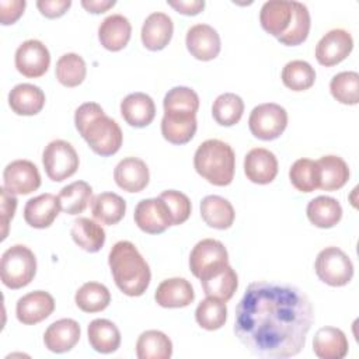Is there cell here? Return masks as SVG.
Listing matches in <instances>:
<instances>
[{"instance_id":"obj_1","label":"cell","mask_w":359,"mask_h":359,"mask_svg":"<svg viewBox=\"0 0 359 359\" xmlns=\"http://www.w3.org/2000/svg\"><path fill=\"white\" fill-rule=\"evenodd\" d=\"M313 321V306L299 287L257 280L236 307L233 330L252 355L283 359L300 353Z\"/></svg>"},{"instance_id":"obj_2","label":"cell","mask_w":359,"mask_h":359,"mask_svg":"<svg viewBox=\"0 0 359 359\" xmlns=\"http://www.w3.org/2000/svg\"><path fill=\"white\" fill-rule=\"evenodd\" d=\"M74 125L90 149L101 156L115 154L123 140V135L118 122L105 115L97 102H84L74 112Z\"/></svg>"},{"instance_id":"obj_3","label":"cell","mask_w":359,"mask_h":359,"mask_svg":"<svg viewBox=\"0 0 359 359\" xmlns=\"http://www.w3.org/2000/svg\"><path fill=\"white\" fill-rule=\"evenodd\" d=\"M108 265L118 289L130 297L142 296L151 279L150 266L133 243H115L108 255Z\"/></svg>"},{"instance_id":"obj_4","label":"cell","mask_w":359,"mask_h":359,"mask_svg":"<svg viewBox=\"0 0 359 359\" xmlns=\"http://www.w3.org/2000/svg\"><path fill=\"white\" fill-rule=\"evenodd\" d=\"M196 172L216 187L231 184L236 171V154L231 146L219 139L202 142L194 154Z\"/></svg>"},{"instance_id":"obj_5","label":"cell","mask_w":359,"mask_h":359,"mask_svg":"<svg viewBox=\"0 0 359 359\" xmlns=\"http://www.w3.org/2000/svg\"><path fill=\"white\" fill-rule=\"evenodd\" d=\"M36 273L35 254L22 244L7 248L0 261V278L4 286L21 289L32 282Z\"/></svg>"},{"instance_id":"obj_6","label":"cell","mask_w":359,"mask_h":359,"mask_svg":"<svg viewBox=\"0 0 359 359\" xmlns=\"http://www.w3.org/2000/svg\"><path fill=\"white\" fill-rule=\"evenodd\" d=\"M314 269L321 282L334 287L345 286L353 278V264L338 247L321 250L316 258Z\"/></svg>"},{"instance_id":"obj_7","label":"cell","mask_w":359,"mask_h":359,"mask_svg":"<svg viewBox=\"0 0 359 359\" xmlns=\"http://www.w3.org/2000/svg\"><path fill=\"white\" fill-rule=\"evenodd\" d=\"M79 154L66 140L49 142L42 153V164L49 180L55 182L70 178L79 168Z\"/></svg>"},{"instance_id":"obj_8","label":"cell","mask_w":359,"mask_h":359,"mask_svg":"<svg viewBox=\"0 0 359 359\" xmlns=\"http://www.w3.org/2000/svg\"><path fill=\"white\" fill-rule=\"evenodd\" d=\"M287 126V112L275 102H265L254 107L248 118L251 133L259 140L278 139Z\"/></svg>"},{"instance_id":"obj_9","label":"cell","mask_w":359,"mask_h":359,"mask_svg":"<svg viewBox=\"0 0 359 359\" xmlns=\"http://www.w3.org/2000/svg\"><path fill=\"white\" fill-rule=\"evenodd\" d=\"M227 264L229 252L224 244L215 238H203L198 241L189 254V269L198 279Z\"/></svg>"},{"instance_id":"obj_10","label":"cell","mask_w":359,"mask_h":359,"mask_svg":"<svg viewBox=\"0 0 359 359\" xmlns=\"http://www.w3.org/2000/svg\"><path fill=\"white\" fill-rule=\"evenodd\" d=\"M15 69L28 79L43 76L50 65V53L48 48L38 39L24 41L15 50Z\"/></svg>"},{"instance_id":"obj_11","label":"cell","mask_w":359,"mask_h":359,"mask_svg":"<svg viewBox=\"0 0 359 359\" xmlns=\"http://www.w3.org/2000/svg\"><path fill=\"white\" fill-rule=\"evenodd\" d=\"M137 227L147 234H160L172 226V217L165 202L158 198L142 199L133 213Z\"/></svg>"},{"instance_id":"obj_12","label":"cell","mask_w":359,"mask_h":359,"mask_svg":"<svg viewBox=\"0 0 359 359\" xmlns=\"http://www.w3.org/2000/svg\"><path fill=\"white\" fill-rule=\"evenodd\" d=\"M41 185L38 167L29 160H14L3 171V187L13 195H28Z\"/></svg>"},{"instance_id":"obj_13","label":"cell","mask_w":359,"mask_h":359,"mask_svg":"<svg viewBox=\"0 0 359 359\" xmlns=\"http://www.w3.org/2000/svg\"><path fill=\"white\" fill-rule=\"evenodd\" d=\"M353 49L352 35L341 28L328 31L316 45V59L321 66L331 67L341 63Z\"/></svg>"},{"instance_id":"obj_14","label":"cell","mask_w":359,"mask_h":359,"mask_svg":"<svg viewBox=\"0 0 359 359\" xmlns=\"http://www.w3.org/2000/svg\"><path fill=\"white\" fill-rule=\"evenodd\" d=\"M55 310V299L45 290H34L17 300L15 316L24 325H35Z\"/></svg>"},{"instance_id":"obj_15","label":"cell","mask_w":359,"mask_h":359,"mask_svg":"<svg viewBox=\"0 0 359 359\" xmlns=\"http://www.w3.org/2000/svg\"><path fill=\"white\" fill-rule=\"evenodd\" d=\"M185 45L188 52L198 60L208 62L220 53V36L209 24H195L187 31Z\"/></svg>"},{"instance_id":"obj_16","label":"cell","mask_w":359,"mask_h":359,"mask_svg":"<svg viewBox=\"0 0 359 359\" xmlns=\"http://www.w3.org/2000/svg\"><path fill=\"white\" fill-rule=\"evenodd\" d=\"M244 172L251 182L266 185L278 174V158L268 149H251L244 157Z\"/></svg>"},{"instance_id":"obj_17","label":"cell","mask_w":359,"mask_h":359,"mask_svg":"<svg viewBox=\"0 0 359 359\" xmlns=\"http://www.w3.org/2000/svg\"><path fill=\"white\" fill-rule=\"evenodd\" d=\"M114 180L126 192H140L147 187L150 180L149 167L142 158L125 157L116 164Z\"/></svg>"},{"instance_id":"obj_18","label":"cell","mask_w":359,"mask_h":359,"mask_svg":"<svg viewBox=\"0 0 359 359\" xmlns=\"http://www.w3.org/2000/svg\"><path fill=\"white\" fill-rule=\"evenodd\" d=\"M80 335L81 330L76 320L60 318L46 328L43 334V344L45 348L53 353H65L76 346Z\"/></svg>"},{"instance_id":"obj_19","label":"cell","mask_w":359,"mask_h":359,"mask_svg":"<svg viewBox=\"0 0 359 359\" xmlns=\"http://www.w3.org/2000/svg\"><path fill=\"white\" fill-rule=\"evenodd\" d=\"M174 24L170 15L161 11L151 13L146 17L142 25V42L149 50H161L164 49L172 38Z\"/></svg>"},{"instance_id":"obj_20","label":"cell","mask_w":359,"mask_h":359,"mask_svg":"<svg viewBox=\"0 0 359 359\" xmlns=\"http://www.w3.org/2000/svg\"><path fill=\"white\" fill-rule=\"evenodd\" d=\"M60 210V202L56 195L42 194L27 201L24 220L34 229H46L55 222Z\"/></svg>"},{"instance_id":"obj_21","label":"cell","mask_w":359,"mask_h":359,"mask_svg":"<svg viewBox=\"0 0 359 359\" xmlns=\"http://www.w3.org/2000/svg\"><path fill=\"white\" fill-rule=\"evenodd\" d=\"M154 299L164 309H181L194 302L195 292L191 282L185 278H170L157 286Z\"/></svg>"},{"instance_id":"obj_22","label":"cell","mask_w":359,"mask_h":359,"mask_svg":"<svg viewBox=\"0 0 359 359\" xmlns=\"http://www.w3.org/2000/svg\"><path fill=\"white\" fill-rule=\"evenodd\" d=\"M293 1L287 0H269L265 1L259 11V22L264 31L269 35L279 38L283 35L292 21Z\"/></svg>"},{"instance_id":"obj_23","label":"cell","mask_w":359,"mask_h":359,"mask_svg":"<svg viewBox=\"0 0 359 359\" xmlns=\"http://www.w3.org/2000/svg\"><path fill=\"white\" fill-rule=\"evenodd\" d=\"M121 115L133 128L150 125L156 116V105L150 95L144 93L128 94L121 101Z\"/></svg>"},{"instance_id":"obj_24","label":"cell","mask_w":359,"mask_h":359,"mask_svg":"<svg viewBox=\"0 0 359 359\" xmlns=\"http://www.w3.org/2000/svg\"><path fill=\"white\" fill-rule=\"evenodd\" d=\"M199 280L206 296L223 302L230 300L238 286L237 273L229 264L205 273Z\"/></svg>"},{"instance_id":"obj_25","label":"cell","mask_w":359,"mask_h":359,"mask_svg":"<svg viewBox=\"0 0 359 359\" xmlns=\"http://www.w3.org/2000/svg\"><path fill=\"white\" fill-rule=\"evenodd\" d=\"M196 114L164 112L161 119V135L172 144L188 143L196 132Z\"/></svg>"},{"instance_id":"obj_26","label":"cell","mask_w":359,"mask_h":359,"mask_svg":"<svg viewBox=\"0 0 359 359\" xmlns=\"http://www.w3.org/2000/svg\"><path fill=\"white\" fill-rule=\"evenodd\" d=\"M130 34L132 25L122 14L108 15L98 27V39L101 45L111 52L123 49L130 39Z\"/></svg>"},{"instance_id":"obj_27","label":"cell","mask_w":359,"mask_h":359,"mask_svg":"<svg viewBox=\"0 0 359 359\" xmlns=\"http://www.w3.org/2000/svg\"><path fill=\"white\" fill-rule=\"evenodd\" d=\"M348 349V338L339 328L323 327L314 335L313 352L320 359H342Z\"/></svg>"},{"instance_id":"obj_28","label":"cell","mask_w":359,"mask_h":359,"mask_svg":"<svg viewBox=\"0 0 359 359\" xmlns=\"http://www.w3.org/2000/svg\"><path fill=\"white\" fill-rule=\"evenodd\" d=\"M8 105L17 115H36L45 105V93L38 86L20 83L8 93Z\"/></svg>"},{"instance_id":"obj_29","label":"cell","mask_w":359,"mask_h":359,"mask_svg":"<svg viewBox=\"0 0 359 359\" xmlns=\"http://www.w3.org/2000/svg\"><path fill=\"white\" fill-rule=\"evenodd\" d=\"M318 167V188L323 191L341 189L349 180V167L339 156L328 154L320 157Z\"/></svg>"},{"instance_id":"obj_30","label":"cell","mask_w":359,"mask_h":359,"mask_svg":"<svg viewBox=\"0 0 359 359\" xmlns=\"http://www.w3.org/2000/svg\"><path fill=\"white\" fill-rule=\"evenodd\" d=\"M201 216L209 227L226 230L231 227L236 213L233 205L226 198L208 195L201 202Z\"/></svg>"},{"instance_id":"obj_31","label":"cell","mask_w":359,"mask_h":359,"mask_svg":"<svg viewBox=\"0 0 359 359\" xmlns=\"http://www.w3.org/2000/svg\"><path fill=\"white\" fill-rule=\"evenodd\" d=\"M87 337L91 348L100 353H112L121 345L118 327L107 318H95L87 327Z\"/></svg>"},{"instance_id":"obj_32","label":"cell","mask_w":359,"mask_h":359,"mask_svg":"<svg viewBox=\"0 0 359 359\" xmlns=\"http://www.w3.org/2000/svg\"><path fill=\"white\" fill-rule=\"evenodd\" d=\"M306 213L310 223L316 227L331 229L339 223L342 206L335 198L320 195L307 203Z\"/></svg>"},{"instance_id":"obj_33","label":"cell","mask_w":359,"mask_h":359,"mask_svg":"<svg viewBox=\"0 0 359 359\" xmlns=\"http://www.w3.org/2000/svg\"><path fill=\"white\" fill-rule=\"evenodd\" d=\"M126 212L125 199L115 192H101L91 199V213L102 224L119 223Z\"/></svg>"},{"instance_id":"obj_34","label":"cell","mask_w":359,"mask_h":359,"mask_svg":"<svg viewBox=\"0 0 359 359\" xmlns=\"http://www.w3.org/2000/svg\"><path fill=\"white\" fill-rule=\"evenodd\" d=\"M70 236L73 241L87 252H97L105 244V231L94 220L79 217L73 222Z\"/></svg>"},{"instance_id":"obj_35","label":"cell","mask_w":359,"mask_h":359,"mask_svg":"<svg viewBox=\"0 0 359 359\" xmlns=\"http://www.w3.org/2000/svg\"><path fill=\"white\" fill-rule=\"evenodd\" d=\"M172 355L171 339L158 330L142 332L136 341V356L139 359H170Z\"/></svg>"},{"instance_id":"obj_36","label":"cell","mask_w":359,"mask_h":359,"mask_svg":"<svg viewBox=\"0 0 359 359\" xmlns=\"http://www.w3.org/2000/svg\"><path fill=\"white\" fill-rule=\"evenodd\" d=\"M93 188L86 181H74L63 187L57 195L62 212L67 215H79L86 210L91 202Z\"/></svg>"},{"instance_id":"obj_37","label":"cell","mask_w":359,"mask_h":359,"mask_svg":"<svg viewBox=\"0 0 359 359\" xmlns=\"http://www.w3.org/2000/svg\"><path fill=\"white\" fill-rule=\"evenodd\" d=\"M76 306L84 313H98L111 303L108 287L98 282H86L74 294Z\"/></svg>"},{"instance_id":"obj_38","label":"cell","mask_w":359,"mask_h":359,"mask_svg":"<svg viewBox=\"0 0 359 359\" xmlns=\"http://www.w3.org/2000/svg\"><path fill=\"white\" fill-rule=\"evenodd\" d=\"M55 74L57 81L65 87L80 86L87 74V66L84 59L77 53H65L56 62Z\"/></svg>"},{"instance_id":"obj_39","label":"cell","mask_w":359,"mask_h":359,"mask_svg":"<svg viewBox=\"0 0 359 359\" xmlns=\"http://www.w3.org/2000/svg\"><path fill=\"white\" fill-rule=\"evenodd\" d=\"M244 112V101L234 93L220 94L212 105L213 119L222 126H233L240 122Z\"/></svg>"},{"instance_id":"obj_40","label":"cell","mask_w":359,"mask_h":359,"mask_svg":"<svg viewBox=\"0 0 359 359\" xmlns=\"http://www.w3.org/2000/svg\"><path fill=\"white\" fill-rule=\"evenodd\" d=\"M282 81L292 91H304L313 87L316 81V70L306 60H290L282 69Z\"/></svg>"},{"instance_id":"obj_41","label":"cell","mask_w":359,"mask_h":359,"mask_svg":"<svg viewBox=\"0 0 359 359\" xmlns=\"http://www.w3.org/2000/svg\"><path fill=\"white\" fill-rule=\"evenodd\" d=\"M293 1V0H292ZM310 13L306 4L293 1V15L287 31L278 38V41L286 46H296L303 43L310 32Z\"/></svg>"},{"instance_id":"obj_42","label":"cell","mask_w":359,"mask_h":359,"mask_svg":"<svg viewBox=\"0 0 359 359\" xmlns=\"http://www.w3.org/2000/svg\"><path fill=\"white\" fill-rule=\"evenodd\" d=\"M195 320L203 330L215 331L224 325L227 320L226 302L208 296L195 310Z\"/></svg>"},{"instance_id":"obj_43","label":"cell","mask_w":359,"mask_h":359,"mask_svg":"<svg viewBox=\"0 0 359 359\" xmlns=\"http://www.w3.org/2000/svg\"><path fill=\"white\" fill-rule=\"evenodd\" d=\"M331 95L341 104L356 105L359 102V74L356 72H341L330 81Z\"/></svg>"},{"instance_id":"obj_44","label":"cell","mask_w":359,"mask_h":359,"mask_svg":"<svg viewBox=\"0 0 359 359\" xmlns=\"http://www.w3.org/2000/svg\"><path fill=\"white\" fill-rule=\"evenodd\" d=\"M289 178L292 185L300 192H313L318 188V167L317 163L310 158L296 160L290 170Z\"/></svg>"},{"instance_id":"obj_45","label":"cell","mask_w":359,"mask_h":359,"mask_svg":"<svg viewBox=\"0 0 359 359\" xmlns=\"http://www.w3.org/2000/svg\"><path fill=\"white\" fill-rule=\"evenodd\" d=\"M164 112H185L196 114L199 108L198 94L185 86H177L168 90L163 100Z\"/></svg>"},{"instance_id":"obj_46","label":"cell","mask_w":359,"mask_h":359,"mask_svg":"<svg viewBox=\"0 0 359 359\" xmlns=\"http://www.w3.org/2000/svg\"><path fill=\"white\" fill-rule=\"evenodd\" d=\"M158 196L168 206V210L172 217V226L182 224L184 222L188 220L192 206H191L189 198L185 194L175 189H167L161 192Z\"/></svg>"},{"instance_id":"obj_47","label":"cell","mask_w":359,"mask_h":359,"mask_svg":"<svg viewBox=\"0 0 359 359\" xmlns=\"http://www.w3.org/2000/svg\"><path fill=\"white\" fill-rule=\"evenodd\" d=\"M0 194H1V240H4L7 237L8 233V224L11 222V219L14 217L15 209H17V198L8 192L4 187L0 188Z\"/></svg>"},{"instance_id":"obj_48","label":"cell","mask_w":359,"mask_h":359,"mask_svg":"<svg viewBox=\"0 0 359 359\" xmlns=\"http://www.w3.org/2000/svg\"><path fill=\"white\" fill-rule=\"evenodd\" d=\"M25 0H0V22L3 25L14 24L25 10Z\"/></svg>"},{"instance_id":"obj_49","label":"cell","mask_w":359,"mask_h":359,"mask_svg":"<svg viewBox=\"0 0 359 359\" xmlns=\"http://www.w3.org/2000/svg\"><path fill=\"white\" fill-rule=\"evenodd\" d=\"M72 6L70 0H38L36 7L48 18L62 17Z\"/></svg>"},{"instance_id":"obj_50","label":"cell","mask_w":359,"mask_h":359,"mask_svg":"<svg viewBox=\"0 0 359 359\" xmlns=\"http://www.w3.org/2000/svg\"><path fill=\"white\" fill-rule=\"evenodd\" d=\"M167 4L184 15H196L203 7V0H167Z\"/></svg>"},{"instance_id":"obj_51","label":"cell","mask_w":359,"mask_h":359,"mask_svg":"<svg viewBox=\"0 0 359 359\" xmlns=\"http://www.w3.org/2000/svg\"><path fill=\"white\" fill-rule=\"evenodd\" d=\"M115 3H116L115 0H81V6L93 14L104 13L111 7H114Z\"/></svg>"}]
</instances>
